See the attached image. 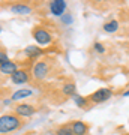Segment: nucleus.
Masks as SVG:
<instances>
[{"instance_id":"f8f14e48","label":"nucleus","mask_w":129,"mask_h":135,"mask_svg":"<svg viewBox=\"0 0 129 135\" xmlns=\"http://www.w3.org/2000/svg\"><path fill=\"white\" fill-rule=\"evenodd\" d=\"M20 68H18V63L14 62V60H8L6 63L3 65H0V74H3V75H12L14 72H17Z\"/></svg>"},{"instance_id":"1a4fd4ad","label":"nucleus","mask_w":129,"mask_h":135,"mask_svg":"<svg viewBox=\"0 0 129 135\" xmlns=\"http://www.w3.org/2000/svg\"><path fill=\"white\" fill-rule=\"evenodd\" d=\"M24 54L30 60H36L44 54V50H41V47H38V45H27L24 48Z\"/></svg>"},{"instance_id":"6e6552de","label":"nucleus","mask_w":129,"mask_h":135,"mask_svg":"<svg viewBox=\"0 0 129 135\" xmlns=\"http://www.w3.org/2000/svg\"><path fill=\"white\" fill-rule=\"evenodd\" d=\"M71 129L74 135H87L89 134V125L83 120H74L71 123Z\"/></svg>"},{"instance_id":"a211bd4d","label":"nucleus","mask_w":129,"mask_h":135,"mask_svg":"<svg viewBox=\"0 0 129 135\" xmlns=\"http://www.w3.org/2000/svg\"><path fill=\"white\" fill-rule=\"evenodd\" d=\"M62 21L65 23V26H71L72 24V21H74V18H72V15L71 14H65L62 17Z\"/></svg>"},{"instance_id":"4468645a","label":"nucleus","mask_w":129,"mask_h":135,"mask_svg":"<svg viewBox=\"0 0 129 135\" xmlns=\"http://www.w3.org/2000/svg\"><path fill=\"white\" fill-rule=\"evenodd\" d=\"M62 93L65 95V96H74V95H77V86L75 83H63L62 86Z\"/></svg>"},{"instance_id":"9d476101","label":"nucleus","mask_w":129,"mask_h":135,"mask_svg":"<svg viewBox=\"0 0 129 135\" xmlns=\"http://www.w3.org/2000/svg\"><path fill=\"white\" fill-rule=\"evenodd\" d=\"M9 9L15 15H30L33 12V9L29 5H24V3H14V5H11Z\"/></svg>"},{"instance_id":"412c9836","label":"nucleus","mask_w":129,"mask_h":135,"mask_svg":"<svg viewBox=\"0 0 129 135\" xmlns=\"http://www.w3.org/2000/svg\"><path fill=\"white\" fill-rule=\"evenodd\" d=\"M0 33H2V26H0Z\"/></svg>"},{"instance_id":"f03ea898","label":"nucleus","mask_w":129,"mask_h":135,"mask_svg":"<svg viewBox=\"0 0 129 135\" xmlns=\"http://www.w3.org/2000/svg\"><path fill=\"white\" fill-rule=\"evenodd\" d=\"M32 38L36 41L38 47H45V45H50V44L54 41L53 35L48 29H45L44 26H36L33 30H32Z\"/></svg>"},{"instance_id":"7ed1b4c3","label":"nucleus","mask_w":129,"mask_h":135,"mask_svg":"<svg viewBox=\"0 0 129 135\" xmlns=\"http://www.w3.org/2000/svg\"><path fill=\"white\" fill-rule=\"evenodd\" d=\"M30 74H32V78L36 80V81L45 80L48 77V74H50V63H48V60H38V62H35Z\"/></svg>"},{"instance_id":"ddd939ff","label":"nucleus","mask_w":129,"mask_h":135,"mask_svg":"<svg viewBox=\"0 0 129 135\" xmlns=\"http://www.w3.org/2000/svg\"><path fill=\"white\" fill-rule=\"evenodd\" d=\"M120 29V23L117 21V20H110V21H107V23H104V26H102V30L105 32V33H117Z\"/></svg>"},{"instance_id":"f3484780","label":"nucleus","mask_w":129,"mask_h":135,"mask_svg":"<svg viewBox=\"0 0 129 135\" xmlns=\"http://www.w3.org/2000/svg\"><path fill=\"white\" fill-rule=\"evenodd\" d=\"M93 50H95L98 54H104V53L107 51V50H105V45H104L102 42H95V44H93Z\"/></svg>"},{"instance_id":"f257e3e1","label":"nucleus","mask_w":129,"mask_h":135,"mask_svg":"<svg viewBox=\"0 0 129 135\" xmlns=\"http://www.w3.org/2000/svg\"><path fill=\"white\" fill-rule=\"evenodd\" d=\"M21 126H23V119L15 116L14 113H8V114L0 116V135L14 132V131L20 129Z\"/></svg>"},{"instance_id":"0eeeda50","label":"nucleus","mask_w":129,"mask_h":135,"mask_svg":"<svg viewBox=\"0 0 129 135\" xmlns=\"http://www.w3.org/2000/svg\"><path fill=\"white\" fill-rule=\"evenodd\" d=\"M32 80V74L30 71L27 69H18L17 72H14L11 75V81L17 84V86H21V84H26V83H29Z\"/></svg>"},{"instance_id":"2eb2a0df","label":"nucleus","mask_w":129,"mask_h":135,"mask_svg":"<svg viewBox=\"0 0 129 135\" xmlns=\"http://www.w3.org/2000/svg\"><path fill=\"white\" fill-rule=\"evenodd\" d=\"M72 101L75 102V105H77V107H80V108H84V107L89 105V98L81 96V95H78V93L72 96Z\"/></svg>"},{"instance_id":"9b49d317","label":"nucleus","mask_w":129,"mask_h":135,"mask_svg":"<svg viewBox=\"0 0 129 135\" xmlns=\"http://www.w3.org/2000/svg\"><path fill=\"white\" fill-rule=\"evenodd\" d=\"M32 95H33V92H32L30 89H18V90H15V92L11 95V101L18 102L20 104V101H24V99L30 98Z\"/></svg>"},{"instance_id":"423d86ee","label":"nucleus","mask_w":129,"mask_h":135,"mask_svg":"<svg viewBox=\"0 0 129 135\" xmlns=\"http://www.w3.org/2000/svg\"><path fill=\"white\" fill-rule=\"evenodd\" d=\"M50 12L54 15V17H60L62 18L63 15L66 14V9H68V3L65 0H53V2H50Z\"/></svg>"},{"instance_id":"6ab92c4d","label":"nucleus","mask_w":129,"mask_h":135,"mask_svg":"<svg viewBox=\"0 0 129 135\" xmlns=\"http://www.w3.org/2000/svg\"><path fill=\"white\" fill-rule=\"evenodd\" d=\"M8 60H9V57H8V53H6L5 50H0V65L6 63Z\"/></svg>"},{"instance_id":"dca6fc26","label":"nucleus","mask_w":129,"mask_h":135,"mask_svg":"<svg viewBox=\"0 0 129 135\" xmlns=\"http://www.w3.org/2000/svg\"><path fill=\"white\" fill-rule=\"evenodd\" d=\"M56 135H74L71 129V125H63L56 131Z\"/></svg>"},{"instance_id":"39448f33","label":"nucleus","mask_w":129,"mask_h":135,"mask_svg":"<svg viewBox=\"0 0 129 135\" xmlns=\"http://www.w3.org/2000/svg\"><path fill=\"white\" fill-rule=\"evenodd\" d=\"M111 98H113V90L107 89V87H101V89L95 90L89 96V102H92V104H102V102H107Z\"/></svg>"},{"instance_id":"20e7f679","label":"nucleus","mask_w":129,"mask_h":135,"mask_svg":"<svg viewBox=\"0 0 129 135\" xmlns=\"http://www.w3.org/2000/svg\"><path fill=\"white\" fill-rule=\"evenodd\" d=\"M36 113H38L36 107L32 105V104H29V102H20V104H17L15 108H14V114L15 116H18L20 119L32 117V116H35Z\"/></svg>"},{"instance_id":"4be33fe9","label":"nucleus","mask_w":129,"mask_h":135,"mask_svg":"<svg viewBox=\"0 0 129 135\" xmlns=\"http://www.w3.org/2000/svg\"><path fill=\"white\" fill-rule=\"evenodd\" d=\"M125 135H129V134H125Z\"/></svg>"},{"instance_id":"aec40b11","label":"nucleus","mask_w":129,"mask_h":135,"mask_svg":"<svg viewBox=\"0 0 129 135\" xmlns=\"http://www.w3.org/2000/svg\"><path fill=\"white\" fill-rule=\"evenodd\" d=\"M122 96H123V98H128L129 96V89H128V90H125V92L122 93Z\"/></svg>"}]
</instances>
